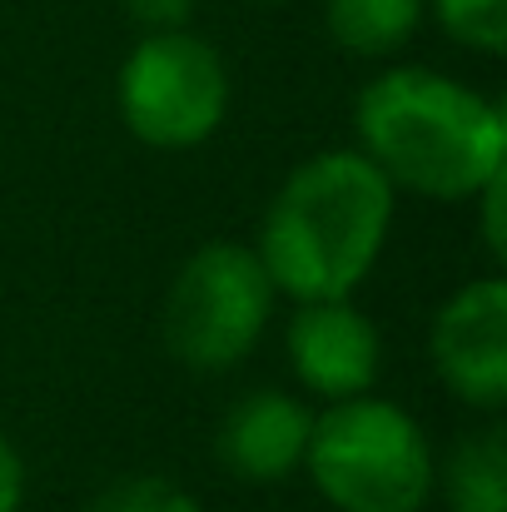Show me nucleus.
<instances>
[{"label": "nucleus", "mask_w": 507, "mask_h": 512, "mask_svg": "<svg viewBox=\"0 0 507 512\" xmlns=\"http://www.w3.org/2000/svg\"><path fill=\"white\" fill-rule=\"evenodd\" d=\"M353 130L378 174L418 199L473 204L507 174L503 100L428 65L378 70L353 100Z\"/></svg>", "instance_id": "nucleus-1"}, {"label": "nucleus", "mask_w": 507, "mask_h": 512, "mask_svg": "<svg viewBox=\"0 0 507 512\" xmlns=\"http://www.w3.org/2000/svg\"><path fill=\"white\" fill-rule=\"evenodd\" d=\"M398 214V189L363 150H319L274 189L254 254L294 304L353 299L378 269Z\"/></svg>", "instance_id": "nucleus-2"}, {"label": "nucleus", "mask_w": 507, "mask_h": 512, "mask_svg": "<svg viewBox=\"0 0 507 512\" xmlns=\"http://www.w3.org/2000/svg\"><path fill=\"white\" fill-rule=\"evenodd\" d=\"M304 473L334 512H423L438 458L403 403L358 393L314 413Z\"/></svg>", "instance_id": "nucleus-3"}, {"label": "nucleus", "mask_w": 507, "mask_h": 512, "mask_svg": "<svg viewBox=\"0 0 507 512\" xmlns=\"http://www.w3.org/2000/svg\"><path fill=\"white\" fill-rule=\"evenodd\" d=\"M274 309L279 289L254 244L214 239L174 269L160 309V339L169 358L194 373H229L264 343Z\"/></svg>", "instance_id": "nucleus-4"}, {"label": "nucleus", "mask_w": 507, "mask_h": 512, "mask_svg": "<svg viewBox=\"0 0 507 512\" xmlns=\"http://www.w3.org/2000/svg\"><path fill=\"white\" fill-rule=\"evenodd\" d=\"M229 65L199 30H140L115 75V105L125 130L160 155L199 150L229 120Z\"/></svg>", "instance_id": "nucleus-5"}, {"label": "nucleus", "mask_w": 507, "mask_h": 512, "mask_svg": "<svg viewBox=\"0 0 507 512\" xmlns=\"http://www.w3.org/2000/svg\"><path fill=\"white\" fill-rule=\"evenodd\" d=\"M428 358L443 388L483 413L507 403V284L498 274L453 289L428 329Z\"/></svg>", "instance_id": "nucleus-6"}, {"label": "nucleus", "mask_w": 507, "mask_h": 512, "mask_svg": "<svg viewBox=\"0 0 507 512\" xmlns=\"http://www.w3.org/2000/svg\"><path fill=\"white\" fill-rule=\"evenodd\" d=\"M284 353L304 393L343 403L358 393H373L383 373V334L353 299H309L294 304Z\"/></svg>", "instance_id": "nucleus-7"}, {"label": "nucleus", "mask_w": 507, "mask_h": 512, "mask_svg": "<svg viewBox=\"0 0 507 512\" xmlns=\"http://www.w3.org/2000/svg\"><path fill=\"white\" fill-rule=\"evenodd\" d=\"M309 433H314L309 398H299L289 388H254L239 403H229V413L219 418L214 458L224 463L229 478L274 488V483H289L294 473H304Z\"/></svg>", "instance_id": "nucleus-8"}, {"label": "nucleus", "mask_w": 507, "mask_h": 512, "mask_svg": "<svg viewBox=\"0 0 507 512\" xmlns=\"http://www.w3.org/2000/svg\"><path fill=\"white\" fill-rule=\"evenodd\" d=\"M433 493L448 512H507V433L503 423H483L463 433L438 463Z\"/></svg>", "instance_id": "nucleus-9"}, {"label": "nucleus", "mask_w": 507, "mask_h": 512, "mask_svg": "<svg viewBox=\"0 0 507 512\" xmlns=\"http://www.w3.org/2000/svg\"><path fill=\"white\" fill-rule=\"evenodd\" d=\"M428 20V0H324V30L343 55L388 60Z\"/></svg>", "instance_id": "nucleus-10"}, {"label": "nucleus", "mask_w": 507, "mask_h": 512, "mask_svg": "<svg viewBox=\"0 0 507 512\" xmlns=\"http://www.w3.org/2000/svg\"><path fill=\"white\" fill-rule=\"evenodd\" d=\"M428 15L453 45L473 55L507 50V0H428Z\"/></svg>", "instance_id": "nucleus-11"}, {"label": "nucleus", "mask_w": 507, "mask_h": 512, "mask_svg": "<svg viewBox=\"0 0 507 512\" xmlns=\"http://www.w3.org/2000/svg\"><path fill=\"white\" fill-rule=\"evenodd\" d=\"M90 512H204V503L160 473H125L95 493Z\"/></svg>", "instance_id": "nucleus-12"}, {"label": "nucleus", "mask_w": 507, "mask_h": 512, "mask_svg": "<svg viewBox=\"0 0 507 512\" xmlns=\"http://www.w3.org/2000/svg\"><path fill=\"white\" fill-rule=\"evenodd\" d=\"M503 189H507V174H498V179H493L488 189H478V194H473V204H478V224H483V244H488V254H493V264H503V259H507Z\"/></svg>", "instance_id": "nucleus-13"}, {"label": "nucleus", "mask_w": 507, "mask_h": 512, "mask_svg": "<svg viewBox=\"0 0 507 512\" xmlns=\"http://www.w3.org/2000/svg\"><path fill=\"white\" fill-rule=\"evenodd\" d=\"M120 5L140 30H179L199 10V0H120Z\"/></svg>", "instance_id": "nucleus-14"}, {"label": "nucleus", "mask_w": 507, "mask_h": 512, "mask_svg": "<svg viewBox=\"0 0 507 512\" xmlns=\"http://www.w3.org/2000/svg\"><path fill=\"white\" fill-rule=\"evenodd\" d=\"M25 488H30V478H25V458H20V448L0 433V512L25 508Z\"/></svg>", "instance_id": "nucleus-15"}, {"label": "nucleus", "mask_w": 507, "mask_h": 512, "mask_svg": "<svg viewBox=\"0 0 507 512\" xmlns=\"http://www.w3.org/2000/svg\"><path fill=\"white\" fill-rule=\"evenodd\" d=\"M244 5H284V0H244Z\"/></svg>", "instance_id": "nucleus-16"}]
</instances>
